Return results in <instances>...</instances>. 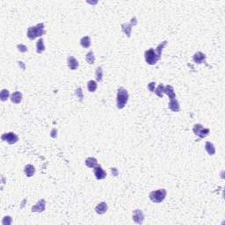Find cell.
<instances>
[{
  "label": "cell",
  "mask_w": 225,
  "mask_h": 225,
  "mask_svg": "<svg viewBox=\"0 0 225 225\" xmlns=\"http://www.w3.org/2000/svg\"><path fill=\"white\" fill-rule=\"evenodd\" d=\"M45 208H46V201L44 199H40L34 206L32 207V211L41 213L45 210Z\"/></svg>",
  "instance_id": "8"
},
{
  "label": "cell",
  "mask_w": 225,
  "mask_h": 225,
  "mask_svg": "<svg viewBox=\"0 0 225 225\" xmlns=\"http://www.w3.org/2000/svg\"><path fill=\"white\" fill-rule=\"evenodd\" d=\"M87 87L88 91H89L90 92H94L97 90V87H98L97 82H95V81H93V80H90V81L88 82Z\"/></svg>",
  "instance_id": "22"
},
{
  "label": "cell",
  "mask_w": 225,
  "mask_h": 225,
  "mask_svg": "<svg viewBox=\"0 0 225 225\" xmlns=\"http://www.w3.org/2000/svg\"><path fill=\"white\" fill-rule=\"evenodd\" d=\"M51 137L53 138H56L57 136V130H56V128H53L52 129V131H51Z\"/></svg>",
  "instance_id": "31"
},
{
  "label": "cell",
  "mask_w": 225,
  "mask_h": 225,
  "mask_svg": "<svg viewBox=\"0 0 225 225\" xmlns=\"http://www.w3.org/2000/svg\"><path fill=\"white\" fill-rule=\"evenodd\" d=\"M107 208H108V206L106 202H100L95 208V211L99 214H103L107 211Z\"/></svg>",
  "instance_id": "14"
},
{
  "label": "cell",
  "mask_w": 225,
  "mask_h": 225,
  "mask_svg": "<svg viewBox=\"0 0 225 225\" xmlns=\"http://www.w3.org/2000/svg\"><path fill=\"white\" fill-rule=\"evenodd\" d=\"M167 192L165 189H158L157 191H152L150 194V199L155 203H161L165 199Z\"/></svg>",
  "instance_id": "4"
},
{
  "label": "cell",
  "mask_w": 225,
  "mask_h": 225,
  "mask_svg": "<svg viewBox=\"0 0 225 225\" xmlns=\"http://www.w3.org/2000/svg\"><path fill=\"white\" fill-rule=\"evenodd\" d=\"M67 63H68V66L70 70H75L78 68L79 66V63L77 62V60L76 59L74 56H69L68 58H67Z\"/></svg>",
  "instance_id": "11"
},
{
  "label": "cell",
  "mask_w": 225,
  "mask_h": 225,
  "mask_svg": "<svg viewBox=\"0 0 225 225\" xmlns=\"http://www.w3.org/2000/svg\"><path fill=\"white\" fill-rule=\"evenodd\" d=\"M111 171H112V173L114 176L118 175V172H117V169H116V168H112Z\"/></svg>",
  "instance_id": "32"
},
{
  "label": "cell",
  "mask_w": 225,
  "mask_h": 225,
  "mask_svg": "<svg viewBox=\"0 0 225 225\" xmlns=\"http://www.w3.org/2000/svg\"><path fill=\"white\" fill-rule=\"evenodd\" d=\"M167 94L170 98V100L172 99H175L176 98V94L175 92H174V89L172 86H164V94Z\"/></svg>",
  "instance_id": "15"
},
{
  "label": "cell",
  "mask_w": 225,
  "mask_h": 225,
  "mask_svg": "<svg viewBox=\"0 0 225 225\" xmlns=\"http://www.w3.org/2000/svg\"><path fill=\"white\" fill-rule=\"evenodd\" d=\"M205 150H206V151L208 153V155H210V156H213V155L215 153L214 146V144L211 143L210 142H206V144H205Z\"/></svg>",
  "instance_id": "20"
},
{
  "label": "cell",
  "mask_w": 225,
  "mask_h": 225,
  "mask_svg": "<svg viewBox=\"0 0 225 225\" xmlns=\"http://www.w3.org/2000/svg\"><path fill=\"white\" fill-rule=\"evenodd\" d=\"M44 30V24L43 23H39L35 26H31L27 29L26 35L30 40H34L36 37H40L45 34Z\"/></svg>",
  "instance_id": "2"
},
{
  "label": "cell",
  "mask_w": 225,
  "mask_h": 225,
  "mask_svg": "<svg viewBox=\"0 0 225 225\" xmlns=\"http://www.w3.org/2000/svg\"><path fill=\"white\" fill-rule=\"evenodd\" d=\"M206 58H207V56H206L203 53H201V52H197V53H195V54L194 55V56H193L194 62L195 63H197V64H201V63H204L205 60H206Z\"/></svg>",
  "instance_id": "12"
},
{
  "label": "cell",
  "mask_w": 225,
  "mask_h": 225,
  "mask_svg": "<svg viewBox=\"0 0 225 225\" xmlns=\"http://www.w3.org/2000/svg\"><path fill=\"white\" fill-rule=\"evenodd\" d=\"M1 139L6 142H8L9 144H14L19 141V137L16 134H14L13 132H9V133H5L4 135H2Z\"/></svg>",
  "instance_id": "7"
},
{
  "label": "cell",
  "mask_w": 225,
  "mask_h": 225,
  "mask_svg": "<svg viewBox=\"0 0 225 225\" xmlns=\"http://www.w3.org/2000/svg\"><path fill=\"white\" fill-rule=\"evenodd\" d=\"M24 172L27 177H32V176H34V172H35V168L32 164H27L25 166Z\"/></svg>",
  "instance_id": "17"
},
{
  "label": "cell",
  "mask_w": 225,
  "mask_h": 225,
  "mask_svg": "<svg viewBox=\"0 0 225 225\" xmlns=\"http://www.w3.org/2000/svg\"><path fill=\"white\" fill-rule=\"evenodd\" d=\"M155 85H156L155 82H151V83H150L148 85V89L150 90V92H154V91H155Z\"/></svg>",
  "instance_id": "30"
},
{
  "label": "cell",
  "mask_w": 225,
  "mask_h": 225,
  "mask_svg": "<svg viewBox=\"0 0 225 225\" xmlns=\"http://www.w3.org/2000/svg\"><path fill=\"white\" fill-rule=\"evenodd\" d=\"M128 101V92L124 88H119L117 92V107L119 109L124 108Z\"/></svg>",
  "instance_id": "3"
},
{
  "label": "cell",
  "mask_w": 225,
  "mask_h": 225,
  "mask_svg": "<svg viewBox=\"0 0 225 225\" xmlns=\"http://www.w3.org/2000/svg\"><path fill=\"white\" fill-rule=\"evenodd\" d=\"M9 96H10V92H9L8 90L3 89L1 91V92H0V100L2 101H6L7 99L9 98Z\"/></svg>",
  "instance_id": "24"
},
{
  "label": "cell",
  "mask_w": 225,
  "mask_h": 225,
  "mask_svg": "<svg viewBox=\"0 0 225 225\" xmlns=\"http://www.w3.org/2000/svg\"><path fill=\"white\" fill-rule=\"evenodd\" d=\"M11 100H12V102L14 103V104L20 103L21 100H22V94H21V92H20L18 91L14 92L13 94L11 95Z\"/></svg>",
  "instance_id": "16"
},
{
  "label": "cell",
  "mask_w": 225,
  "mask_h": 225,
  "mask_svg": "<svg viewBox=\"0 0 225 225\" xmlns=\"http://www.w3.org/2000/svg\"><path fill=\"white\" fill-rule=\"evenodd\" d=\"M164 86L161 84V85H159L157 89H155V91H154V92L159 97V98H162L163 95H164Z\"/></svg>",
  "instance_id": "25"
},
{
  "label": "cell",
  "mask_w": 225,
  "mask_h": 225,
  "mask_svg": "<svg viewBox=\"0 0 225 225\" xmlns=\"http://www.w3.org/2000/svg\"><path fill=\"white\" fill-rule=\"evenodd\" d=\"M166 44H167V40H164L156 48V50L150 49V50H146L144 53V57H145L146 63L150 65H154L158 63V61L160 60V58H161L163 50L166 46Z\"/></svg>",
  "instance_id": "1"
},
{
  "label": "cell",
  "mask_w": 225,
  "mask_h": 225,
  "mask_svg": "<svg viewBox=\"0 0 225 225\" xmlns=\"http://www.w3.org/2000/svg\"><path fill=\"white\" fill-rule=\"evenodd\" d=\"M193 131L200 138H205L206 136H208L210 132L208 128H205L201 124H195L193 128Z\"/></svg>",
  "instance_id": "5"
},
{
  "label": "cell",
  "mask_w": 225,
  "mask_h": 225,
  "mask_svg": "<svg viewBox=\"0 0 225 225\" xmlns=\"http://www.w3.org/2000/svg\"><path fill=\"white\" fill-rule=\"evenodd\" d=\"M80 44L85 49L89 48L91 46V39H90V37L89 36H85V37L82 38L81 40H80Z\"/></svg>",
  "instance_id": "21"
},
{
  "label": "cell",
  "mask_w": 225,
  "mask_h": 225,
  "mask_svg": "<svg viewBox=\"0 0 225 225\" xmlns=\"http://www.w3.org/2000/svg\"><path fill=\"white\" fill-rule=\"evenodd\" d=\"M133 220L135 223H136L138 224H142L143 223L144 220V214L142 210L140 209H136L134 210L133 212Z\"/></svg>",
  "instance_id": "9"
},
{
  "label": "cell",
  "mask_w": 225,
  "mask_h": 225,
  "mask_svg": "<svg viewBox=\"0 0 225 225\" xmlns=\"http://www.w3.org/2000/svg\"><path fill=\"white\" fill-rule=\"evenodd\" d=\"M86 62H87L89 64H94L95 63V56H94V54L92 51H89L86 56Z\"/></svg>",
  "instance_id": "23"
},
{
  "label": "cell",
  "mask_w": 225,
  "mask_h": 225,
  "mask_svg": "<svg viewBox=\"0 0 225 225\" xmlns=\"http://www.w3.org/2000/svg\"><path fill=\"white\" fill-rule=\"evenodd\" d=\"M93 172H94V175L96 177V178L99 180L104 179L106 177V172L102 169V167L100 165H97L96 167H94Z\"/></svg>",
  "instance_id": "10"
},
{
  "label": "cell",
  "mask_w": 225,
  "mask_h": 225,
  "mask_svg": "<svg viewBox=\"0 0 225 225\" xmlns=\"http://www.w3.org/2000/svg\"><path fill=\"white\" fill-rule=\"evenodd\" d=\"M103 77V70L101 67H98L96 69V79L98 82H100Z\"/></svg>",
  "instance_id": "26"
},
{
  "label": "cell",
  "mask_w": 225,
  "mask_h": 225,
  "mask_svg": "<svg viewBox=\"0 0 225 225\" xmlns=\"http://www.w3.org/2000/svg\"><path fill=\"white\" fill-rule=\"evenodd\" d=\"M17 49L21 53H25V52L27 51V48H26V46H25L24 44H19V45H17Z\"/></svg>",
  "instance_id": "28"
},
{
  "label": "cell",
  "mask_w": 225,
  "mask_h": 225,
  "mask_svg": "<svg viewBox=\"0 0 225 225\" xmlns=\"http://www.w3.org/2000/svg\"><path fill=\"white\" fill-rule=\"evenodd\" d=\"M45 50V45H44V41L42 38H40L36 42V51L38 54L42 53Z\"/></svg>",
  "instance_id": "19"
},
{
  "label": "cell",
  "mask_w": 225,
  "mask_h": 225,
  "mask_svg": "<svg viewBox=\"0 0 225 225\" xmlns=\"http://www.w3.org/2000/svg\"><path fill=\"white\" fill-rule=\"evenodd\" d=\"M86 164L89 168H94L98 165V160L94 158H88L86 160Z\"/></svg>",
  "instance_id": "18"
},
{
  "label": "cell",
  "mask_w": 225,
  "mask_h": 225,
  "mask_svg": "<svg viewBox=\"0 0 225 225\" xmlns=\"http://www.w3.org/2000/svg\"><path fill=\"white\" fill-rule=\"evenodd\" d=\"M168 107L172 111V112H178L180 109V106L178 101L177 100V99H172L170 100V103L168 105Z\"/></svg>",
  "instance_id": "13"
},
{
  "label": "cell",
  "mask_w": 225,
  "mask_h": 225,
  "mask_svg": "<svg viewBox=\"0 0 225 225\" xmlns=\"http://www.w3.org/2000/svg\"><path fill=\"white\" fill-rule=\"evenodd\" d=\"M76 96L80 100H83V92H82V89L81 88H77L76 90V92H75Z\"/></svg>",
  "instance_id": "27"
},
{
  "label": "cell",
  "mask_w": 225,
  "mask_h": 225,
  "mask_svg": "<svg viewBox=\"0 0 225 225\" xmlns=\"http://www.w3.org/2000/svg\"><path fill=\"white\" fill-rule=\"evenodd\" d=\"M6 221H7V225L11 224H12V217L11 216H5L3 220V224H6Z\"/></svg>",
  "instance_id": "29"
},
{
  "label": "cell",
  "mask_w": 225,
  "mask_h": 225,
  "mask_svg": "<svg viewBox=\"0 0 225 225\" xmlns=\"http://www.w3.org/2000/svg\"><path fill=\"white\" fill-rule=\"evenodd\" d=\"M136 24H137L136 18V17H134V18H132V19H131V22H130V24H128V23H124V24H122V31L125 33V34L128 36V37H130V35H131L132 26H136Z\"/></svg>",
  "instance_id": "6"
}]
</instances>
